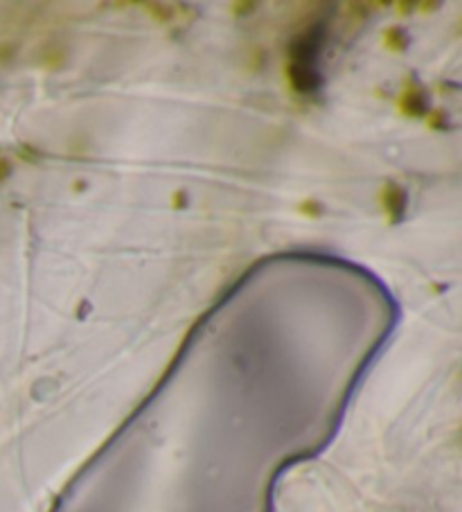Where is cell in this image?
Segmentation results:
<instances>
[{
	"instance_id": "obj_1",
	"label": "cell",
	"mask_w": 462,
	"mask_h": 512,
	"mask_svg": "<svg viewBox=\"0 0 462 512\" xmlns=\"http://www.w3.org/2000/svg\"><path fill=\"white\" fill-rule=\"evenodd\" d=\"M7 172H10V167H7V163L3 161V158H0V181H3V179H5V176H7Z\"/></svg>"
}]
</instances>
